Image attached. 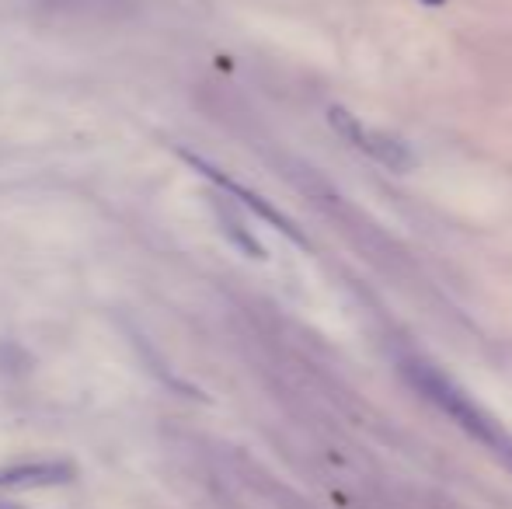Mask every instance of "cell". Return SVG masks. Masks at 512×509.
<instances>
[{
  "instance_id": "cell-4",
  "label": "cell",
  "mask_w": 512,
  "mask_h": 509,
  "mask_svg": "<svg viewBox=\"0 0 512 509\" xmlns=\"http://www.w3.org/2000/svg\"><path fill=\"white\" fill-rule=\"evenodd\" d=\"M178 154H182L185 161H189V164H192V168H196V171H203V175L209 178V182H216V185H220V189L227 192V196H234L237 203H244V206H248V210H255V213H258V217H262V220H269V224H276L279 231L286 234V238H293V241H300V245H307V241H304V234H300L297 227H293L290 220H286L283 213L276 210V206H269V203H265V199L258 196V192H251V189H244V185H237L234 178H227V175H223L220 168H213V164H209L206 157L192 154V150H178Z\"/></svg>"
},
{
  "instance_id": "cell-1",
  "label": "cell",
  "mask_w": 512,
  "mask_h": 509,
  "mask_svg": "<svg viewBox=\"0 0 512 509\" xmlns=\"http://www.w3.org/2000/svg\"><path fill=\"white\" fill-rule=\"evenodd\" d=\"M405 374L411 377V384H415L418 391L425 394V398L436 401L443 412H450L453 419H457L460 426L467 429V433H474L478 440L492 443L499 454L512 457V443L506 440V436H502V429L495 426V422L488 419V415L481 412V408L474 405V401L467 398L460 387H453L450 381H446V377L439 374L436 367H425V363H405Z\"/></svg>"
},
{
  "instance_id": "cell-5",
  "label": "cell",
  "mask_w": 512,
  "mask_h": 509,
  "mask_svg": "<svg viewBox=\"0 0 512 509\" xmlns=\"http://www.w3.org/2000/svg\"><path fill=\"white\" fill-rule=\"evenodd\" d=\"M213 210H216V217H220V227H223V234H227L230 241H234L241 252H248L251 258H265V248L258 245V238L255 234L244 227V220L237 217V210L230 203H223L220 196H213Z\"/></svg>"
},
{
  "instance_id": "cell-6",
  "label": "cell",
  "mask_w": 512,
  "mask_h": 509,
  "mask_svg": "<svg viewBox=\"0 0 512 509\" xmlns=\"http://www.w3.org/2000/svg\"><path fill=\"white\" fill-rule=\"evenodd\" d=\"M425 4H443V0H425Z\"/></svg>"
},
{
  "instance_id": "cell-2",
  "label": "cell",
  "mask_w": 512,
  "mask_h": 509,
  "mask_svg": "<svg viewBox=\"0 0 512 509\" xmlns=\"http://www.w3.org/2000/svg\"><path fill=\"white\" fill-rule=\"evenodd\" d=\"M328 119H331V126H335L338 133H342L345 140L352 143V147H359L363 154H370L373 161H380L384 168H391V171H408L411 164H415V157H411L408 143H405V140H398V136L380 133V129L363 126L356 116H349L345 109H331V112H328Z\"/></svg>"
},
{
  "instance_id": "cell-3",
  "label": "cell",
  "mask_w": 512,
  "mask_h": 509,
  "mask_svg": "<svg viewBox=\"0 0 512 509\" xmlns=\"http://www.w3.org/2000/svg\"><path fill=\"white\" fill-rule=\"evenodd\" d=\"M77 478V468L63 457H42V461H18L0 468V489L25 492V489H56L70 485Z\"/></svg>"
}]
</instances>
